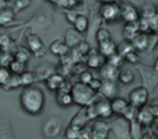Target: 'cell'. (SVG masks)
<instances>
[{
	"instance_id": "1",
	"label": "cell",
	"mask_w": 158,
	"mask_h": 139,
	"mask_svg": "<svg viewBox=\"0 0 158 139\" xmlns=\"http://www.w3.org/2000/svg\"><path fill=\"white\" fill-rule=\"evenodd\" d=\"M19 101L23 112L31 116H37L43 111L46 98L43 91L40 87L32 85L22 87L19 96Z\"/></svg>"
},
{
	"instance_id": "2",
	"label": "cell",
	"mask_w": 158,
	"mask_h": 139,
	"mask_svg": "<svg viewBox=\"0 0 158 139\" xmlns=\"http://www.w3.org/2000/svg\"><path fill=\"white\" fill-rule=\"evenodd\" d=\"M98 92H95L89 85L83 84L80 81H77L73 84L72 87V95H73V100H74V105H78L79 107H88L89 105H91L98 95Z\"/></svg>"
},
{
	"instance_id": "3",
	"label": "cell",
	"mask_w": 158,
	"mask_h": 139,
	"mask_svg": "<svg viewBox=\"0 0 158 139\" xmlns=\"http://www.w3.org/2000/svg\"><path fill=\"white\" fill-rule=\"evenodd\" d=\"M148 100H149V90L146 86H143V85L132 89L130 91V93H128V102H130V105L133 106L137 109L147 106Z\"/></svg>"
},
{
	"instance_id": "4",
	"label": "cell",
	"mask_w": 158,
	"mask_h": 139,
	"mask_svg": "<svg viewBox=\"0 0 158 139\" xmlns=\"http://www.w3.org/2000/svg\"><path fill=\"white\" fill-rule=\"evenodd\" d=\"M26 47L30 49V52L36 58H43L46 55V48L43 44V41L37 33H27L25 38Z\"/></svg>"
},
{
	"instance_id": "5",
	"label": "cell",
	"mask_w": 158,
	"mask_h": 139,
	"mask_svg": "<svg viewBox=\"0 0 158 139\" xmlns=\"http://www.w3.org/2000/svg\"><path fill=\"white\" fill-rule=\"evenodd\" d=\"M99 15L106 22H115L121 18V9L118 2H107L99 6Z\"/></svg>"
},
{
	"instance_id": "6",
	"label": "cell",
	"mask_w": 158,
	"mask_h": 139,
	"mask_svg": "<svg viewBox=\"0 0 158 139\" xmlns=\"http://www.w3.org/2000/svg\"><path fill=\"white\" fill-rule=\"evenodd\" d=\"M111 130L116 135L117 139H132L131 137V124L130 122L123 118L118 117L111 123Z\"/></svg>"
},
{
	"instance_id": "7",
	"label": "cell",
	"mask_w": 158,
	"mask_h": 139,
	"mask_svg": "<svg viewBox=\"0 0 158 139\" xmlns=\"http://www.w3.org/2000/svg\"><path fill=\"white\" fill-rule=\"evenodd\" d=\"M121 20L126 23H136L139 20V10L130 1H123L120 4Z\"/></svg>"
},
{
	"instance_id": "8",
	"label": "cell",
	"mask_w": 158,
	"mask_h": 139,
	"mask_svg": "<svg viewBox=\"0 0 158 139\" xmlns=\"http://www.w3.org/2000/svg\"><path fill=\"white\" fill-rule=\"evenodd\" d=\"M60 130H62V122H60V119H58L56 117H51V118L46 119L42 125V133L48 139L57 138L59 135Z\"/></svg>"
},
{
	"instance_id": "9",
	"label": "cell",
	"mask_w": 158,
	"mask_h": 139,
	"mask_svg": "<svg viewBox=\"0 0 158 139\" xmlns=\"http://www.w3.org/2000/svg\"><path fill=\"white\" fill-rule=\"evenodd\" d=\"M111 130V124L104 119H96L91 125L93 139H107Z\"/></svg>"
},
{
	"instance_id": "10",
	"label": "cell",
	"mask_w": 158,
	"mask_h": 139,
	"mask_svg": "<svg viewBox=\"0 0 158 139\" xmlns=\"http://www.w3.org/2000/svg\"><path fill=\"white\" fill-rule=\"evenodd\" d=\"M94 103H95L96 112H98V116L100 119H107L114 114V111L111 107V100H107L101 96L100 98L96 97Z\"/></svg>"
},
{
	"instance_id": "11",
	"label": "cell",
	"mask_w": 158,
	"mask_h": 139,
	"mask_svg": "<svg viewBox=\"0 0 158 139\" xmlns=\"http://www.w3.org/2000/svg\"><path fill=\"white\" fill-rule=\"evenodd\" d=\"M105 63H106V58L102 57L99 50L90 49V52L86 55V60H85L86 66H89L91 69H98V68L101 69L105 65Z\"/></svg>"
},
{
	"instance_id": "12",
	"label": "cell",
	"mask_w": 158,
	"mask_h": 139,
	"mask_svg": "<svg viewBox=\"0 0 158 139\" xmlns=\"http://www.w3.org/2000/svg\"><path fill=\"white\" fill-rule=\"evenodd\" d=\"M63 41L69 46L70 49H73V48L78 47L81 42H84V37H83L81 33H79L75 28L72 27V28H69V30L65 31V33H64V39H63Z\"/></svg>"
},
{
	"instance_id": "13",
	"label": "cell",
	"mask_w": 158,
	"mask_h": 139,
	"mask_svg": "<svg viewBox=\"0 0 158 139\" xmlns=\"http://www.w3.org/2000/svg\"><path fill=\"white\" fill-rule=\"evenodd\" d=\"M137 121L143 125V127H148L152 125L153 122L156 121V117L153 114V111L151 108V105L144 106L142 108L138 109V114H137Z\"/></svg>"
},
{
	"instance_id": "14",
	"label": "cell",
	"mask_w": 158,
	"mask_h": 139,
	"mask_svg": "<svg viewBox=\"0 0 158 139\" xmlns=\"http://www.w3.org/2000/svg\"><path fill=\"white\" fill-rule=\"evenodd\" d=\"M49 52L54 55H58L60 58H64L67 55H69V52H70V48L69 46L64 42V41H60V39H54L51 44H49Z\"/></svg>"
},
{
	"instance_id": "15",
	"label": "cell",
	"mask_w": 158,
	"mask_h": 139,
	"mask_svg": "<svg viewBox=\"0 0 158 139\" xmlns=\"http://www.w3.org/2000/svg\"><path fill=\"white\" fill-rule=\"evenodd\" d=\"M98 50L100 52V54H101L102 57H105V58L107 59V58H110L111 55L118 53V46H117L112 39H109V41L98 43Z\"/></svg>"
},
{
	"instance_id": "16",
	"label": "cell",
	"mask_w": 158,
	"mask_h": 139,
	"mask_svg": "<svg viewBox=\"0 0 158 139\" xmlns=\"http://www.w3.org/2000/svg\"><path fill=\"white\" fill-rule=\"evenodd\" d=\"M100 95L107 100H112L117 97V84L116 81H110V80H104L102 86L100 89Z\"/></svg>"
},
{
	"instance_id": "17",
	"label": "cell",
	"mask_w": 158,
	"mask_h": 139,
	"mask_svg": "<svg viewBox=\"0 0 158 139\" xmlns=\"http://www.w3.org/2000/svg\"><path fill=\"white\" fill-rule=\"evenodd\" d=\"M111 107H112L114 114H117L118 117H123L125 112L130 107V102H128V100L117 96L111 100Z\"/></svg>"
},
{
	"instance_id": "18",
	"label": "cell",
	"mask_w": 158,
	"mask_h": 139,
	"mask_svg": "<svg viewBox=\"0 0 158 139\" xmlns=\"http://www.w3.org/2000/svg\"><path fill=\"white\" fill-rule=\"evenodd\" d=\"M15 22V11L7 6H2L0 9V26L10 27Z\"/></svg>"
},
{
	"instance_id": "19",
	"label": "cell",
	"mask_w": 158,
	"mask_h": 139,
	"mask_svg": "<svg viewBox=\"0 0 158 139\" xmlns=\"http://www.w3.org/2000/svg\"><path fill=\"white\" fill-rule=\"evenodd\" d=\"M44 82H46V86L48 87V90L57 92V91L64 85L65 79H64V75H63V74H60V73H54V74L51 75Z\"/></svg>"
},
{
	"instance_id": "20",
	"label": "cell",
	"mask_w": 158,
	"mask_h": 139,
	"mask_svg": "<svg viewBox=\"0 0 158 139\" xmlns=\"http://www.w3.org/2000/svg\"><path fill=\"white\" fill-rule=\"evenodd\" d=\"M56 71V68L52 64H41L40 66L36 68L35 74L37 81H46L51 75H53Z\"/></svg>"
},
{
	"instance_id": "21",
	"label": "cell",
	"mask_w": 158,
	"mask_h": 139,
	"mask_svg": "<svg viewBox=\"0 0 158 139\" xmlns=\"http://www.w3.org/2000/svg\"><path fill=\"white\" fill-rule=\"evenodd\" d=\"M118 75H120V69L115 68L107 63H105V65L100 69V77L102 80L116 81V80H118Z\"/></svg>"
},
{
	"instance_id": "22",
	"label": "cell",
	"mask_w": 158,
	"mask_h": 139,
	"mask_svg": "<svg viewBox=\"0 0 158 139\" xmlns=\"http://www.w3.org/2000/svg\"><path fill=\"white\" fill-rule=\"evenodd\" d=\"M32 22H35L32 23V27L35 30H46L51 26V16L43 15L42 11H38L37 15L33 17Z\"/></svg>"
},
{
	"instance_id": "23",
	"label": "cell",
	"mask_w": 158,
	"mask_h": 139,
	"mask_svg": "<svg viewBox=\"0 0 158 139\" xmlns=\"http://www.w3.org/2000/svg\"><path fill=\"white\" fill-rule=\"evenodd\" d=\"M139 17L144 20H151L158 14V7L151 2H146L139 6Z\"/></svg>"
},
{
	"instance_id": "24",
	"label": "cell",
	"mask_w": 158,
	"mask_h": 139,
	"mask_svg": "<svg viewBox=\"0 0 158 139\" xmlns=\"http://www.w3.org/2000/svg\"><path fill=\"white\" fill-rule=\"evenodd\" d=\"M139 33L137 23H125V26L122 27V36H123V41H128L132 42L137 34Z\"/></svg>"
},
{
	"instance_id": "25",
	"label": "cell",
	"mask_w": 158,
	"mask_h": 139,
	"mask_svg": "<svg viewBox=\"0 0 158 139\" xmlns=\"http://www.w3.org/2000/svg\"><path fill=\"white\" fill-rule=\"evenodd\" d=\"M88 121H89V118L86 116V109H85V107H83L79 112H77L74 114V117L70 119L69 124L75 125V127L80 128V129H83V128H85V124H86Z\"/></svg>"
},
{
	"instance_id": "26",
	"label": "cell",
	"mask_w": 158,
	"mask_h": 139,
	"mask_svg": "<svg viewBox=\"0 0 158 139\" xmlns=\"http://www.w3.org/2000/svg\"><path fill=\"white\" fill-rule=\"evenodd\" d=\"M132 44L135 47V49L137 52H142V50H146L149 46V36L147 33H138L137 37L132 41Z\"/></svg>"
},
{
	"instance_id": "27",
	"label": "cell",
	"mask_w": 158,
	"mask_h": 139,
	"mask_svg": "<svg viewBox=\"0 0 158 139\" xmlns=\"http://www.w3.org/2000/svg\"><path fill=\"white\" fill-rule=\"evenodd\" d=\"M89 27H90V20L83 14H80L78 16V18L75 20V22L73 23V28H75L81 34L85 33L86 31H89Z\"/></svg>"
},
{
	"instance_id": "28",
	"label": "cell",
	"mask_w": 158,
	"mask_h": 139,
	"mask_svg": "<svg viewBox=\"0 0 158 139\" xmlns=\"http://www.w3.org/2000/svg\"><path fill=\"white\" fill-rule=\"evenodd\" d=\"M31 52L27 47H19L14 50V58L21 63H25L27 64V62L30 60V57H31Z\"/></svg>"
},
{
	"instance_id": "29",
	"label": "cell",
	"mask_w": 158,
	"mask_h": 139,
	"mask_svg": "<svg viewBox=\"0 0 158 139\" xmlns=\"http://www.w3.org/2000/svg\"><path fill=\"white\" fill-rule=\"evenodd\" d=\"M135 80V74L131 69H121L118 75V81L123 85H130Z\"/></svg>"
},
{
	"instance_id": "30",
	"label": "cell",
	"mask_w": 158,
	"mask_h": 139,
	"mask_svg": "<svg viewBox=\"0 0 158 139\" xmlns=\"http://www.w3.org/2000/svg\"><path fill=\"white\" fill-rule=\"evenodd\" d=\"M20 77H21L22 87L32 86V85H33V82H35V81H37L35 71H30V70H26L23 74H21V75H20Z\"/></svg>"
},
{
	"instance_id": "31",
	"label": "cell",
	"mask_w": 158,
	"mask_h": 139,
	"mask_svg": "<svg viewBox=\"0 0 158 139\" xmlns=\"http://www.w3.org/2000/svg\"><path fill=\"white\" fill-rule=\"evenodd\" d=\"M20 86H22L20 75H15V74H12L11 77L9 79V81H7L5 85H2L1 87H2L4 90L9 91V90H15V89H17V87H20Z\"/></svg>"
},
{
	"instance_id": "32",
	"label": "cell",
	"mask_w": 158,
	"mask_h": 139,
	"mask_svg": "<svg viewBox=\"0 0 158 139\" xmlns=\"http://www.w3.org/2000/svg\"><path fill=\"white\" fill-rule=\"evenodd\" d=\"M130 124H131V137H132V139H142V124L137 121V119H135V121H132V122H130Z\"/></svg>"
},
{
	"instance_id": "33",
	"label": "cell",
	"mask_w": 158,
	"mask_h": 139,
	"mask_svg": "<svg viewBox=\"0 0 158 139\" xmlns=\"http://www.w3.org/2000/svg\"><path fill=\"white\" fill-rule=\"evenodd\" d=\"M9 69H10V71H11L12 74H15V75H21V74H23V73L26 71V64L19 62V60H16V59H14L12 63L10 64Z\"/></svg>"
},
{
	"instance_id": "34",
	"label": "cell",
	"mask_w": 158,
	"mask_h": 139,
	"mask_svg": "<svg viewBox=\"0 0 158 139\" xmlns=\"http://www.w3.org/2000/svg\"><path fill=\"white\" fill-rule=\"evenodd\" d=\"M80 130H81L80 128L72 125V124H68V127L64 130V138L65 139H78Z\"/></svg>"
},
{
	"instance_id": "35",
	"label": "cell",
	"mask_w": 158,
	"mask_h": 139,
	"mask_svg": "<svg viewBox=\"0 0 158 139\" xmlns=\"http://www.w3.org/2000/svg\"><path fill=\"white\" fill-rule=\"evenodd\" d=\"M133 50H136V49H135V47H133L132 42L123 41L122 43H120V44H118V53H120L123 58H125L127 54H130L131 52H133Z\"/></svg>"
},
{
	"instance_id": "36",
	"label": "cell",
	"mask_w": 158,
	"mask_h": 139,
	"mask_svg": "<svg viewBox=\"0 0 158 139\" xmlns=\"http://www.w3.org/2000/svg\"><path fill=\"white\" fill-rule=\"evenodd\" d=\"M14 59H15L14 58V53H11V52H1V54H0V65H1V68H9Z\"/></svg>"
},
{
	"instance_id": "37",
	"label": "cell",
	"mask_w": 158,
	"mask_h": 139,
	"mask_svg": "<svg viewBox=\"0 0 158 139\" xmlns=\"http://www.w3.org/2000/svg\"><path fill=\"white\" fill-rule=\"evenodd\" d=\"M123 62H125V58L120 53H116V54H114V55H111L110 58L106 59V63L107 64H110V65H112L115 68H118V69L122 66V63Z\"/></svg>"
},
{
	"instance_id": "38",
	"label": "cell",
	"mask_w": 158,
	"mask_h": 139,
	"mask_svg": "<svg viewBox=\"0 0 158 139\" xmlns=\"http://www.w3.org/2000/svg\"><path fill=\"white\" fill-rule=\"evenodd\" d=\"M11 44H12V41H11L10 36H7V34H1L0 36V48H1V52H10Z\"/></svg>"
},
{
	"instance_id": "39",
	"label": "cell",
	"mask_w": 158,
	"mask_h": 139,
	"mask_svg": "<svg viewBox=\"0 0 158 139\" xmlns=\"http://www.w3.org/2000/svg\"><path fill=\"white\" fill-rule=\"evenodd\" d=\"M95 38H96L98 43H101V42H105V41L111 39V33H110V31L106 30V28H100V30L96 32Z\"/></svg>"
},
{
	"instance_id": "40",
	"label": "cell",
	"mask_w": 158,
	"mask_h": 139,
	"mask_svg": "<svg viewBox=\"0 0 158 139\" xmlns=\"http://www.w3.org/2000/svg\"><path fill=\"white\" fill-rule=\"evenodd\" d=\"M31 2H32V0H15V2H14V11L15 12L22 11V10L27 9L31 5Z\"/></svg>"
},
{
	"instance_id": "41",
	"label": "cell",
	"mask_w": 158,
	"mask_h": 139,
	"mask_svg": "<svg viewBox=\"0 0 158 139\" xmlns=\"http://www.w3.org/2000/svg\"><path fill=\"white\" fill-rule=\"evenodd\" d=\"M78 4V0H59L56 5L60 9H64L65 11L67 10H72L75 5Z\"/></svg>"
},
{
	"instance_id": "42",
	"label": "cell",
	"mask_w": 158,
	"mask_h": 139,
	"mask_svg": "<svg viewBox=\"0 0 158 139\" xmlns=\"http://www.w3.org/2000/svg\"><path fill=\"white\" fill-rule=\"evenodd\" d=\"M137 114H138V109L130 105V107L127 108V111L123 114V118H126L128 122H132V121L137 119Z\"/></svg>"
},
{
	"instance_id": "43",
	"label": "cell",
	"mask_w": 158,
	"mask_h": 139,
	"mask_svg": "<svg viewBox=\"0 0 158 139\" xmlns=\"http://www.w3.org/2000/svg\"><path fill=\"white\" fill-rule=\"evenodd\" d=\"M136 23H137L138 31L141 33H147V34H148V32L151 33V31H149V21L148 20H144V18H141L139 17V20Z\"/></svg>"
},
{
	"instance_id": "44",
	"label": "cell",
	"mask_w": 158,
	"mask_h": 139,
	"mask_svg": "<svg viewBox=\"0 0 158 139\" xmlns=\"http://www.w3.org/2000/svg\"><path fill=\"white\" fill-rule=\"evenodd\" d=\"M11 75H12V73L10 71L9 68H0V85L1 86L5 85L9 81V79L11 77Z\"/></svg>"
},
{
	"instance_id": "45",
	"label": "cell",
	"mask_w": 158,
	"mask_h": 139,
	"mask_svg": "<svg viewBox=\"0 0 158 139\" xmlns=\"http://www.w3.org/2000/svg\"><path fill=\"white\" fill-rule=\"evenodd\" d=\"M93 79H94V75H93V73L89 71V70H84L81 74H79V81L83 82V84L89 85V84L93 81Z\"/></svg>"
},
{
	"instance_id": "46",
	"label": "cell",
	"mask_w": 158,
	"mask_h": 139,
	"mask_svg": "<svg viewBox=\"0 0 158 139\" xmlns=\"http://www.w3.org/2000/svg\"><path fill=\"white\" fill-rule=\"evenodd\" d=\"M85 109H86V116H88L89 121L99 118V116H98V112H96V107H95V103H94V102H93L91 105H89L88 107H85Z\"/></svg>"
},
{
	"instance_id": "47",
	"label": "cell",
	"mask_w": 158,
	"mask_h": 139,
	"mask_svg": "<svg viewBox=\"0 0 158 139\" xmlns=\"http://www.w3.org/2000/svg\"><path fill=\"white\" fill-rule=\"evenodd\" d=\"M64 15H65V18H67V21H68L69 23H72V25H73L80 14H78L75 10H73V9H72V10H67Z\"/></svg>"
},
{
	"instance_id": "48",
	"label": "cell",
	"mask_w": 158,
	"mask_h": 139,
	"mask_svg": "<svg viewBox=\"0 0 158 139\" xmlns=\"http://www.w3.org/2000/svg\"><path fill=\"white\" fill-rule=\"evenodd\" d=\"M125 60L128 62L130 64H137V63L139 62V55H138L137 50H133V52H131L130 54H127V55L125 57Z\"/></svg>"
},
{
	"instance_id": "49",
	"label": "cell",
	"mask_w": 158,
	"mask_h": 139,
	"mask_svg": "<svg viewBox=\"0 0 158 139\" xmlns=\"http://www.w3.org/2000/svg\"><path fill=\"white\" fill-rule=\"evenodd\" d=\"M102 79L101 77H94L93 79V81L89 84V86L95 91V92H99L100 91V89H101V86H102Z\"/></svg>"
},
{
	"instance_id": "50",
	"label": "cell",
	"mask_w": 158,
	"mask_h": 139,
	"mask_svg": "<svg viewBox=\"0 0 158 139\" xmlns=\"http://www.w3.org/2000/svg\"><path fill=\"white\" fill-rule=\"evenodd\" d=\"M148 21H149V31H151V33L158 34V14L153 18H151Z\"/></svg>"
},
{
	"instance_id": "51",
	"label": "cell",
	"mask_w": 158,
	"mask_h": 139,
	"mask_svg": "<svg viewBox=\"0 0 158 139\" xmlns=\"http://www.w3.org/2000/svg\"><path fill=\"white\" fill-rule=\"evenodd\" d=\"M78 139H93V134H91V128H83L79 133Z\"/></svg>"
},
{
	"instance_id": "52",
	"label": "cell",
	"mask_w": 158,
	"mask_h": 139,
	"mask_svg": "<svg viewBox=\"0 0 158 139\" xmlns=\"http://www.w3.org/2000/svg\"><path fill=\"white\" fill-rule=\"evenodd\" d=\"M151 127H152L153 133H154L156 135H158V118H156V121L153 122V124H152Z\"/></svg>"
},
{
	"instance_id": "53",
	"label": "cell",
	"mask_w": 158,
	"mask_h": 139,
	"mask_svg": "<svg viewBox=\"0 0 158 139\" xmlns=\"http://www.w3.org/2000/svg\"><path fill=\"white\" fill-rule=\"evenodd\" d=\"M151 108L153 111V114L156 118H158V105H151Z\"/></svg>"
},
{
	"instance_id": "54",
	"label": "cell",
	"mask_w": 158,
	"mask_h": 139,
	"mask_svg": "<svg viewBox=\"0 0 158 139\" xmlns=\"http://www.w3.org/2000/svg\"><path fill=\"white\" fill-rule=\"evenodd\" d=\"M153 69L158 73V55H157V58L154 59V63H153Z\"/></svg>"
},
{
	"instance_id": "55",
	"label": "cell",
	"mask_w": 158,
	"mask_h": 139,
	"mask_svg": "<svg viewBox=\"0 0 158 139\" xmlns=\"http://www.w3.org/2000/svg\"><path fill=\"white\" fill-rule=\"evenodd\" d=\"M101 4H107V2H117L118 0H99Z\"/></svg>"
},
{
	"instance_id": "56",
	"label": "cell",
	"mask_w": 158,
	"mask_h": 139,
	"mask_svg": "<svg viewBox=\"0 0 158 139\" xmlns=\"http://www.w3.org/2000/svg\"><path fill=\"white\" fill-rule=\"evenodd\" d=\"M47 1H48V2H51V4H57L59 0H47Z\"/></svg>"
},
{
	"instance_id": "57",
	"label": "cell",
	"mask_w": 158,
	"mask_h": 139,
	"mask_svg": "<svg viewBox=\"0 0 158 139\" xmlns=\"http://www.w3.org/2000/svg\"><path fill=\"white\" fill-rule=\"evenodd\" d=\"M6 1H10V0H6Z\"/></svg>"
},
{
	"instance_id": "58",
	"label": "cell",
	"mask_w": 158,
	"mask_h": 139,
	"mask_svg": "<svg viewBox=\"0 0 158 139\" xmlns=\"http://www.w3.org/2000/svg\"><path fill=\"white\" fill-rule=\"evenodd\" d=\"M78 1H79V0H78Z\"/></svg>"
}]
</instances>
